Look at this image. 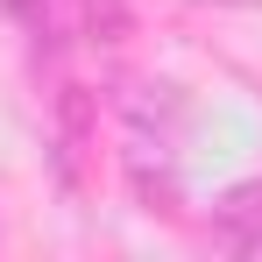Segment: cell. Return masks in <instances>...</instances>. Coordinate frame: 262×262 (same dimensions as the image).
<instances>
[{
	"instance_id": "obj_1",
	"label": "cell",
	"mask_w": 262,
	"mask_h": 262,
	"mask_svg": "<svg viewBox=\"0 0 262 262\" xmlns=\"http://www.w3.org/2000/svg\"><path fill=\"white\" fill-rule=\"evenodd\" d=\"M99 149V99L85 85H57V156H64V177L78 184V170Z\"/></svg>"
},
{
	"instance_id": "obj_2",
	"label": "cell",
	"mask_w": 262,
	"mask_h": 262,
	"mask_svg": "<svg viewBox=\"0 0 262 262\" xmlns=\"http://www.w3.org/2000/svg\"><path fill=\"white\" fill-rule=\"evenodd\" d=\"M213 234L227 241V248L255 255V248H262V184H241V191H227V199H220Z\"/></svg>"
}]
</instances>
